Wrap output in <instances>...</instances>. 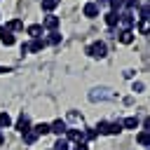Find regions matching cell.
<instances>
[{
	"label": "cell",
	"instance_id": "11",
	"mask_svg": "<svg viewBox=\"0 0 150 150\" xmlns=\"http://www.w3.org/2000/svg\"><path fill=\"white\" fill-rule=\"evenodd\" d=\"M35 141H38V134H35L33 129H28V131L23 134V143H28V145H33Z\"/></svg>",
	"mask_w": 150,
	"mask_h": 150
},
{
	"label": "cell",
	"instance_id": "20",
	"mask_svg": "<svg viewBox=\"0 0 150 150\" xmlns=\"http://www.w3.org/2000/svg\"><path fill=\"white\" fill-rule=\"evenodd\" d=\"M54 150H68V141H66V138H59V141L54 143Z\"/></svg>",
	"mask_w": 150,
	"mask_h": 150
},
{
	"label": "cell",
	"instance_id": "13",
	"mask_svg": "<svg viewBox=\"0 0 150 150\" xmlns=\"http://www.w3.org/2000/svg\"><path fill=\"white\" fill-rule=\"evenodd\" d=\"M38 136H45V134H49V124H45V122H40V124H35V129H33Z\"/></svg>",
	"mask_w": 150,
	"mask_h": 150
},
{
	"label": "cell",
	"instance_id": "17",
	"mask_svg": "<svg viewBox=\"0 0 150 150\" xmlns=\"http://www.w3.org/2000/svg\"><path fill=\"white\" fill-rule=\"evenodd\" d=\"M120 21H122V23H124V26H127V28H129V26H131V23H134V16H131V14H129V12H127V14H122V16H120Z\"/></svg>",
	"mask_w": 150,
	"mask_h": 150
},
{
	"label": "cell",
	"instance_id": "4",
	"mask_svg": "<svg viewBox=\"0 0 150 150\" xmlns=\"http://www.w3.org/2000/svg\"><path fill=\"white\" fill-rule=\"evenodd\" d=\"M66 129H68V127H66V122H63V120H56L54 124H49V131H54V134H59V136H61V134H66Z\"/></svg>",
	"mask_w": 150,
	"mask_h": 150
},
{
	"label": "cell",
	"instance_id": "10",
	"mask_svg": "<svg viewBox=\"0 0 150 150\" xmlns=\"http://www.w3.org/2000/svg\"><path fill=\"white\" fill-rule=\"evenodd\" d=\"M122 127H124V129H136V127H138V117H134V115L127 117V120L122 122Z\"/></svg>",
	"mask_w": 150,
	"mask_h": 150
},
{
	"label": "cell",
	"instance_id": "14",
	"mask_svg": "<svg viewBox=\"0 0 150 150\" xmlns=\"http://www.w3.org/2000/svg\"><path fill=\"white\" fill-rule=\"evenodd\" d=\"M136 141H138V143H141L143 148H148V141H150V138H148V129H143V131H141V134L136 136Z\"/></svg>",
	"mask_w": 150,
	"mask_h": 150
},
{
	"label": "cell",
	"instance_id": "24",
	"mask_svg": "<svg viewBox=\"0 0 150 150\" xmlns=\"http://www.w3.org/2000/svg\"><path fill=\"white\" fill-rule=\"evenodd\" d=\"M73 150H89V148H87V143H84V141H77V143L73 145Z\"/></svg>",
	"mask_w": 150,
	"mask_h": 150
},
{
	"label": "cell",
	"instance_id": "8",
	"mask_svg": "<svg viewBox=\"0 0 150 150\" xmlns=\"http://www.w3.org/2000/svg\"><path fill=\"white\" fill-rule=\"evenodd\" d=\"M45 45H47V42H45V40H40V38H35V40H33V42H30V45H26V47H28V49H30V52H40V49H42V47H45Z\"/></svg>",
	"mask_w": 150,
	"mask_h": 150
},
{
	"label": "cell",
	"instance_id": "2",
	"mask_svg": "<svg viewBox=\"0 0 150 150\" xmlns=\"http://www.w3.org/2000/svg\"><path fill=\"white\" fill-rule=\"evenodd\" d=\"M16 129H19L21 134H26V131L30 129V120H28V115H21V117L16 120Z\"/></svg>",
	"mask_w": 150,
	"mask_h": 150
},
{
	"label": "cell",
	"instance_id": "19",
	"mask_svg": "<svg viewBox=\"0 0 150 150\" xmlns=\"http://www.w3.org/2000/svg\"><path fill=\"white\" fill-rule=\"evenodd\" d=\"M56 5H59L56 0H42V9H47V12H52Z\"/></svg>",
	"mask_w": 150,
	"mask_h": 150
},
{
	"label": "cell",
	"instance_id": "3",
	"mask_svg": "<svg viewBox=\"0 0 150 150\" xmlns=\"http://www.w3.org/2000/svg\"><path fill=\"white\" fill-rule=\"evenodd\" d=\"M82 12H84V16H89V19H94V16L98 14V5H96V2H87Z\"/></svg>",
	"mask_w": 150,
	"mask_h": 150
},
{
	"label": "cell",
	"instance_id": "16",
	"mask_svg": "<svg viewBox=\"0 0 150 150\" xmlns=\"http://www.w3.org/2000/svg\"><path fill=\"white\" fill-rule=\"evenodd\" d=\"M45 26H47V28H56V26H59V16H47V19H45Z\"/></svg>",
	"mask_w": 150,
	"mask_h": 150
},
{
	"label": "cell",
	"instance_id": "1",
	"mask_svg": "<svg viewBox=\"0 0 150 150\" xmlns=\"http://www.w3.org/2000/svg\"><path fill=\"white\" fill-rule=\"evenodd\" d=\"M87 54L94 59H103L105 56V42H94L91 47H87Z\"/></svg>",
	"mask_w": 150,
	"mask_h": 150
},
{
	"label": "cell",
	"instance_id": "21",
	"mask_svg": "<svg viewBox=\"0 0 150 150\" xmlns=\"http://www.w3.org/2000/svg\"><path fill=\"white\" fill-rule=\"evenodd\" d=\"M0 40H2V45H7V47H9V45H14V35H9L7 30H5V35H2Z\"/></svg>",
	"mask_w": 150,
	"mask_h": 150
},
{
	"label": "cell",
	"instance_id": "5",
	"mask_svg": "<svg viewBox=\"0 0 150 150\" xmlns=\"http://www.w3.org/2000/svg\"><path fill=\"white\" fill-rule=\"evenodd\" d=\"M122 131V122H108V127H105V134H110V136H117Z\"/></svg>",
	"mask_w": 150,
	"mask_h": 150
},
{
	"label": "cell",
	"instance_id": "9",
	"mask_svg": "<svg viewBox=\"0 0 150 150\" xmlns=\"http://www.w3.org/2000/svg\"><path fill=\"white\" fill-rule=\"evenodd\" d=\"M117 21H120V14L117 12H108L105 14V23L108 26H117Z\"/></svg>",
	"mask_w": 150,
	"mask_h": 150
},
{
	"label": "cell",
	"instance_id": "28",
	"mask_svg": "<svg viewBox=\"0 0 150 150\" xmlns=\"http://www.w3.org/2000/svg\"><path fill=\"white\" fill-rule=\"evenodd\" d=\"M56 2H59V0H56Z\"/></svg>",
	"mask_w": 150,
	"mask_h": 150
},
{
	"label": "cell",
	"instance_id": "27",
	"mask_svg": "<svg viewBox=\"0 0 150 150\" xmlns=\"http://www.w3.org/2000/svg\"><path fill=\"white\" fill-rule=\"evenodd\" d=\"M2 35H5V28H0V38H2Z\"/></svg>",
	"mask_w": 150,
	"mask_h": 150
},
{
	"label": "cell",
	"instance_id": "6",
	"mask_svg": "<svg viewBox=\"0 0 150 150\" xmlns=\"http://www.w3.org/2000/svg\"><path fill=\"white\" fill-rule=\"evenodd\" d=\"M66 141H82V131L80 129H66Z\"/></svg>",
	"mask_w": 150,
	"mask_h": 150
},
{
	"label": "cell",
	"instance_id": "23",
	"mask_svg": "<svg viewBox=\"0 0 150 150\" xmlns=\"http://www.w3.org/2000/svg\"><path fill=\"white\" fill-rule=\"evenodd\" d=\"M49 42H52V45H59V42H61V35H59L56 30H54V33H49Z\"/></svg>",
	"mask_w": 150,
	"mask_h": 150
},
{
	"label": "cell",
	"instance_id": "7",
	"mask_svg": "<svg viewBox=\"0 0 150 150\" xmlns=\"http://www.w3.org/2000/svg\"><path fill=\"white\" fill-rule=\"evenodd\" d=\"M120 42H122V45H131V42H134V33H131V30H122V33H120Z\"/></svg>",
	"mask_w": 150,
	"mask_h": 150
},
{
	"label": "cell",
	"instance_id": "25",
	"mask_svg": "<svg viewBox=\"0 0 150 150\" xmlns=\"http://www.w3.org/2000/svg\"><path fill=\"white\" fill-rule=\"evenodd\" d=\"M143 89H145V87H143L141 82H134V91H143Z\"/></svg>",
	"mask_w": 150,
	"mask_h": 150
},
{
	"label": "cell",
	"instance_id": "15",
	"mask_svg": "<svg viewBox=\"0 0 150 150\" xmlns=\"http://www.w3.org/2000/svg\"><path fill=\"white\" fill-rule=\"evenodd\" d=\"M7 28H9V30H19V28H23V21H21V19H12V21L7 23Z\"/></svg>",
	"mask_w": 150,
	"mask_h": 150
},
{
	"label": "cell",
	"instance_id": "18",
	"mask_svg": "<svg viewBox=\"0 0 150 150\" xmlns=\"http://www.w3.org/2000/svg\"><path fill=\"white\" fill-rule=\"evenodd\" d=\"M9 124H12V120H9V115H7V112H0V127L5 129V127H9Z\"/></svg>",
	"mask_w": 150,
	"mask_h": 150
},
{
	"label": "cell",
	"instance_id": "22",
	"mask_svg": "<svg viewBox=\"0 0 150 150\" xmlns=\"http://www.w3.org/2000/svg\"><path fill=\"white\" fill-rule=\"evenodd\" d=\"M96 136H98V134H96V131H94V129H87V131H84V134H82V138H87V141H94V138H96Z\"/></svg>",
	"mask_w": 150,
	"mask_h": 150
},
{
	"label": "cell",
	"instance_id": "12",
	"mask_svg": "<svg viewBox=\"0 0 150 150\" xmlns=\"http://www.w3.org/2000/svg\"><path fill=\"white\" fill-rule=\"evenodd\" d=\"M40 33H42V26L40 23H35V26H28V35L35 40V38H40Z\"/></svg>",
	"mask_w": 150,
	"mask_h": 150
},
{
	"label": "cell",
	"instance_id": "26",
	"mask_svg": "<svg viewBox=\"0 0 150 150\" xmlns=\"http://www.w3.org/2000/svg\"><path fill=\"white\" fill-rule=\"evenodd\" d=\"M2 143H5V134L0 131V145H2Z\"/></svg>",
	"mask_w": 150,
	"mask_h": 150
}]
</instances>
